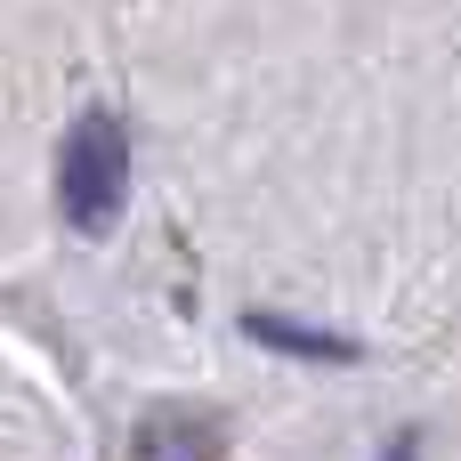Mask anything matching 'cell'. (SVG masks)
Here are the masks:
<instances>
[{
    "instance_id": "2",
    "label": "cell",
    "mask_w": 461,
    "mask_h": 461,
    "mask_svg": "<svg viewBox=\"0 0 461 461\" xmlns=\"http://www.w3.org/2000/svg\"><path fill=\"white\" fill-rule=\"evenodd\" d=\"M243 340L251 348H276V357H300V365H365V348L348 332H324V324H300V316H276V308H251L243 316Z\"/></svg>"
},
{
    "instance_id": "3",
    "label": "cell",
    "mask_w": 461,
    "mask_h": 461,
    "mask_svg": "<svg viewBox=\"0 0 461 461\" xmlns=\"http://www.w3.org/2000/svg\"><path fill=\"white\" fill-rule=\"evenodd\" d=\"M130 461H219V421L211 413H146L138 438H130Z\"/></svg>"
},
{
    "instance_id": "1",
    "label": "cell",
    "mask_w": 461,
    "mask_h": 461,
    "mask_svg": "<svg viewBox=\"0 0 461 461\" xmlns=\"http://www.w3.org/2000/svg\"><path fill=\"white\" fill-rule=\"evenodd\" d=\"M57 211H65V227L73 235H113V219L130 211V130L105 113V105H89L73 130H65V146H57Z\"/></svg>"
},
{
    "instance_id": "4",
    "label": "cell",
    "mask_w": 461,
    "mask_h": 461,
    "mask_svg": "<svg viewBox=\"0 0 461 461\" xmlns=\"http://www.w3.org/2000/svg\"><path fill=\"white\" fill-rule=\"evenodd\" d=\"M421 446H429L421 429H397V438H389V454H381V461H421Z\"/></svg>"
}]
</instances>
